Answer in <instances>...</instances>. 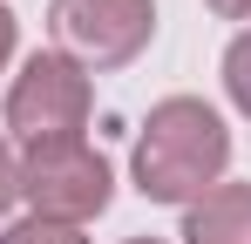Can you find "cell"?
Masks as SVG:
<instances>
[{
    "label": "cell",
    "mask_w": 251,
    "mask_h": 244,
    "mask_svg": "<svg viewBox=\"0 0 251 244\" xmlns=\"http://www.w3.org/2000/svg\"><path fill=\"white\" fill-rule=\"evenodd\" d=\"M210 7H217V14H231V21H238V14H251V0H210Z\"/></svg>",
    "instance_id": "10"
},
{
    "label": "cell",
    "mask_w": 251,
    "mask_h": 244,
    "mask_svg": "<svg viewBox=\"0 0 251 244\" xmlns=\"http://www.w3.org/2000/svg\"><path fill=\"white\" fill-rule=\"evenodd\" d=\"M190 244H251V183H217L183 217Z\"/></svg>",
    "instance_id": "5"
},
{
    "label": "cell",
    "mask_w": 251,
    "mask_h": 244,
    "mask_svg": "<svg viewBox=\"0 0 251 244\" xmlns=\"http://www.w3.org/2000/svg\"><path fill=\"white\" fill-rule=\"evenodd\" d=\"M48 27L75 68H123L156 34L150 0H48Z\"/></svg>",
    "instance_id": "2"
},
{
    "label": "cell",
    "mask_w": 251,
    "mask_h": 244,
    "mask_svg": "<svg viewBox=\"0 0 251 244\" xmlns=\"http://www.w3.org/2000/svg\"><path fill=\"white\" fill-rule=\"evenodd\" d=\"M7 54H14V14L0 7V61H7Z\"/></svg>",
    "instance_id": "9"
},
{
    "label": "cell",
    "mask_w": 251,
    "mask_h": 244,
    "mask_svg": "<svg viewBox=\"0 0 251 244\" xmlns=\"http://www.w3.org/2000/svg\"><path fill=\"white\" fill-rule=\"evenodd\" d=\"M88 75L68 54H34L7 88V129H21L27 143H68L88 122Z\"/></svg>",
    "instance_id": "4"
},
{
    "label": "cell",
    "mask_w": 251,
    "mask_h": 244,
    "mask_svg": "<svg viewBox=\"0 0 251 244\" xmlns=\"http://www.w3.org/2000/svg\"><path fill=\"white\" fill-rule=\"evenodd\" d=\"M0 244H88L75 224H54V217H27V224H14Z\"/></svg>",
    "instance_id": "7"
},
{
    "label": "cell",
    "mask_w": 251,
    "mask_h": 244,
    "mask_svg": "<svg viewBox=\"0 0 251 244\" xmlns=\"http://www.w3.org/2000/svg\"><path fill=\"white\" fill-rule=\"evenodd\" d=\"M224 88H231V102L251 116V27L224 48Z\"/></svg>",
    "instance_id": "6"
},
{
    "label": "cell",
    "mask_w": 251,
    "mask_h": 244,
    "mask_svg": "<svg viewBox=\"0 0 251 244\" xmlns=\"http://www.w3.org/2000/svg\"><path fill=\"white\" fill-rule=\"evenodd\" d=\"M231 163V129L217 122L210 102L170 95L150 109L143 143H136V190L150 203H197Z\"/></svg>",
    "instance_id": "1"
},
{
    "label": "cell",
    "mask_w": 251,
    "mask_h": 244,
    "mask_svg": "<svg viewBox=\"0 0 251 244\" xmlns=\"http://www.w3.org/2000/svg\"><path fill=\"white\" fill-rule=\"evenodd\" d=\"M129 244H156V238H129Z\"/></svg>",
    "instance_id": "11"
},
{
    "label": "cell",
    "mask_w": 251,
    "mask_h": 244,
    "mask_svg": "<svg viewBox=\"0 0 251 244\" xmlns=\"http://www.w3.org/2000/svg\"><path fill=\"white\" fill-rule=\"evenodd\" d=\"M14 197H21V163L7 156V143H0V210H7Z\"/></svg>",
    "instance_id": "8"
},
{
    "label": "cell",
    "mask_w": 251,
    "mask_h": 244,
    "mask_svg": "<svg viewBox=\"0 0 251 244\" xmlns=\"http://www.w3.org/2000/svg\"><path fill=\"white\" fill-rule=\"evenodd\" d=\"M21 190L34 203V217L82 224V217H95V210L109 203V163L95 156L82 136H68V143H27Z\"/></svg>",
    "instance_id": "3"
}]
</instances>
